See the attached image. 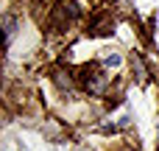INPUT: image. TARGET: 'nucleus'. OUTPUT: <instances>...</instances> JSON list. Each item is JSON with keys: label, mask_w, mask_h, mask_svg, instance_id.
I'll use <instances>...</instances> for the list:
<instances>
[{"label": "nucleus", "mask_w": 159, "mask_h": 151, "mask_svg": "<svg viewBox=\"0 0 159 151\" xmlns=\"http://www.w3.org/2000/svg\"><path fill=\"white\" fill-rule=\"evenodd\" d=\"M78 3H73V0H61L59 6H56V11H53V20H56V28H64L67 22H73V20H78Z\"/></svg>", "instance_id": "f257e3e1"}, {"label": "nucleus", "mask_w": 159, "mask_h": 151, "mask_svg": "<svg viewBox=\"0 0 159 151\" xmlns=\"http://www.w3.org/2000/svg\"><path fill=\"white\" fill-rule=\"evenodd\" d=\"M3 28H6V45H11L14 31H17V20H14L11 14H6V17H3Z\"/></svg>", "instance_id": "f03ea898"}, {"label": "nucleus", "mask_w": 159, "mask_h": 151, "mask_svg": "<svg viewBox=\"0 0 159 151\" xmlns=\"http://www.w3.org/2000/svg\"><path fill=\"white\" fill-rule=\"evenodd\" d=\"M103 64H106V67H117V64H120V56H117V53H109V56L103 59Z\"/></svg>", "instance_id": "7ed1b4c3"}]
</instances>
